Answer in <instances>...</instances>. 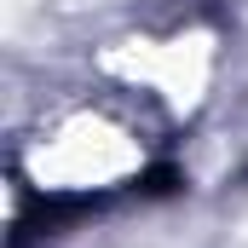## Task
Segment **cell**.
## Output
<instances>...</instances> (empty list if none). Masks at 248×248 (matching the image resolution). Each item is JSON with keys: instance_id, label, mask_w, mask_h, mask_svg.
<instances>
[{"instance_id": "cell-1", "label": "cell", "mask_w": 248, "mask_h": 248, "mask_svg": "<svg viewBox=\"0 0 248 248\" xmlns=\"http://www.w3.org/2000/svg\"><path fill=\"white\" fill-rule=\"evenodd\" d=\"M139 168V144L104 116H69V122L29 150V173L46 190H110Z\"/></svg>"}, {"instance_id": "cell-2", "label": "cell", "mask_w": 248, "mask_h": 248, "mask_svg": "<svg viewBox=\"0 0 248 248\" xmlns=\"http://www.w3.org/2000/svg\"><path fill=\"white\" fill-rule=\"evenodd\" d=\"M133 81H150L156 93H168L173 104H196L202 81H208V41L190 35V41H168V46H139V58L127 63L116 58Z\"/></svg>"}]
</instances>
